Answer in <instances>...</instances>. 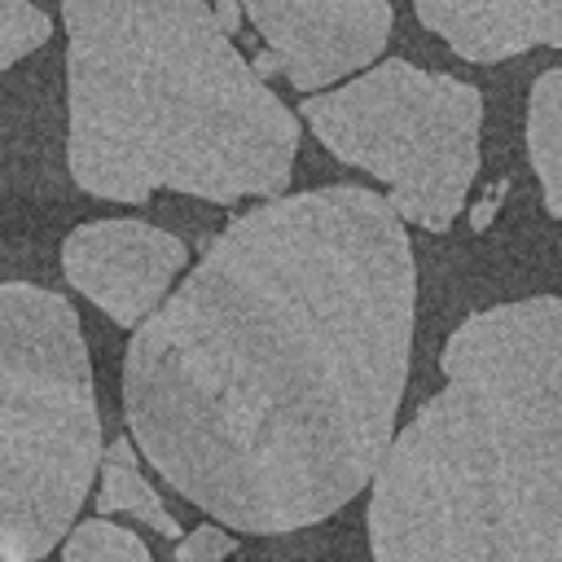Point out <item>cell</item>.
Instances as JSON below:
<instances>
[{
  "label": "cell",
  "instance_id": "8fae6325",
  "mask_svg": "<svg viewBox=\"0 0 562 562\" xmlns=\"http://www.w3.org/2000/svg\"><path fill=\"white\" fill-rule=\"evenodd\" d=\"M61 562H154V553L136 531L114 527L105 518H88L66 531Z\"/></svg>",
  "mask_w": 562,
  "mask_h": 562
},
{
  "label": "cell",
  "instance_id": "7a4b0ae2",
  "mask_svg": "<svg viewBox=\"0 0 562 562\" xmlns=\"http://www.w3.org/2000/svg\"><path fill=\"white\" fill-rule=\"evenodd\" d=\"M369 483L373 562H562V299L465 316Z\"/></svg>",
  "mask_w": 562,
  "mask_h": 562
},
{
  "label": "cell",
  "instance_id": "277c9868",
  "mask_svg": "<svg viewBox=\"0 0 562 562\" xmlns=\"http://www.w3.org/2000/svg\"><path fill=\"white\" fill-rule=\"evenodd\" d=\"M101 465V413L66 294L0 285V562L53 553Z\"/></svg>",
  "mask_w": 562,
  "mask_h": 562
},
{
  "label": "cell",
  "instance_id": "3957f363",
  "mask_svg": "<svg viewBox=\"0 0 562 562\" xmlns=\"http://www.w3.org/2000/svg\"><path fill=\"white\" fill-rule=\"evenodd\" d=\"M66 162L83 193L149 202L281 198L294 110L233 48L206 0H61Z\"/></svg>",
  "mask_w": 562,
  "mask_h": 562
},
{
  "label": "cell",
  "instance_id": "5bb4252c",
  "mask_svg": "<svg viewBox=\"0 0 562 562\" xmlns=\"http://www.w3.org/2000/svg\"><path fill=\"white\" fill-rule=\"evenodd\" d=\"M211 13H215V22L224 26V35H233V31L246 22V13H241V0H215V4H211Z\"/></svg>",
  "mask_w": 562,
  "mask_h": 562
},
{
  "label": "cell",
  "instance_id": "8992f818",
  "mask_svg": "<svg viewBox=\"0 0 562 562\" xmlns=\"http://www.w3.org/2000/svg\"><path fill=\"white\" fill-rule=\"evenodd\" d=\"M241 13L268 44L255 75H285L307 97L369 70L395 22L391 0H241Z\"/></svg>",
  "mask_w": 562,
  "mask_h": 562
},
{
  "label": "cell",
  "instance_id": "9c48e42d",
  "mask_svg": "<svg viewBox=\"0 0 562 562\" xmlns=\"http://www.w3.org/2000/svg\"><path fill=\"white\" fill-rule=\"evenodd\" d=\"M101 492H97V514H132L140 527H154L158 536L176 540L180 536V522L171 518V509L162 505V496L154 492V483L140 474V457H136V443L123 435V439H110V448L101 452Z\"/></svg>",
  "mask_w": 562,
  "mask_h": 562
},
{
  "label": "cell",
  "instance_id": "30bf717a",
  "mask_svg": "<svg viewBox=\"0 0 562 562\" xmlns=\"http://www.w3.org/2000/svg\"><path fill=\"white\" fill-rule=\"evenodd\" d=\"M527 158L544 193V211L562 220V66L544 70L527 97Z\"/></svg>",
  "mask_w": 562,
  "mask_h": 562
},
{
  "label": "cell",
  "instance_id": "5b68a950",
  "mask_svg": "<svg viewBox=\"0 0 562 562\" xmlns=\"http://www.w3.org/2000/svg\"><path fill=\"white\" fill-rule=\"evenodd\" d=\"M299 119L334 158L382 180L404 224L448 233L465 211L483 132L474 83L386 57L342 88L303 97Z\"/></svg>",
  "mask_w": 562,
  "mask_h": 562
},
{
  "label": "cell",
  "instance_id": "4fadbf2b",
  "mask_svg": "<svg viewBox=\"0 0 562 562\" xmlns=\"http://www.w3.org/2000/svg\"><path fill=\"white\" fill-rule=\"evenodd\" d=\"M233 553H237V536L215 522H202L184 540H176V562H224Z\"/></svg>",
  "mask_w": 562,
  "mask_h": 562
},
{
  "label": "cell",
  "instance_id": "ba28073f",
  "mask_svg": "<svg viewBox=\"0 0 562 562\" xmlns=\"http://www.w3.org/2000/svg\"><path fill=\"white\" fill-rule=\"evenodd\" d=\"M461 61L492 66L531 48H562V0H413Z\"/></svg>",
  "mask_w": 562,
  "mask_h": 562
},
{
  "label": "cell",
  "instance_id": "52a82bcc",
  "mask_svg": "<svg viewBox=\"0 0 562 562\" xmlns=\"http://www.w3.org/2000/svg\"><path fill=\"white\" fill-rule=\"evenodd\" d=\"M189 246L145 220H88L61 241L66 281L114 325L136 329L176 285Z\"/></svg>",
  "mask_w": 562,
  "mask_h": 562
},
{
  "label": "cell",
  "instance_id": "7c38bea8",
  "mask_svg": "<svg viewBox=\"0 0 562 562\" xmlns=\"http://www.w3.org/2000/svg\"><path fill=\"white\" fill-rule=\"evenodd\" d=\"M48 35H53V22L44 9H35L31 0H0V70H9L13 61L48 44Z\"/></svg>",
  "mask_w": 562,
  "mask_h": 562
},
{
  "label": "cell",
  "instance_id": "6da1fadb",
  "mask_svg": "<svg viewBox=\"0 0 562 562\" xmlns=\"http://www.w3.org/2000/svg\"><path fill=\"white\" fill-rule=\"evenodd\" d=\"M413 312V241L382 193L268 198L132 329V443L220 527H312L373 483L395 439Z\"/></svg>",
  "mask_w": 562,
  "mask_h": 562
}]
</instances>
